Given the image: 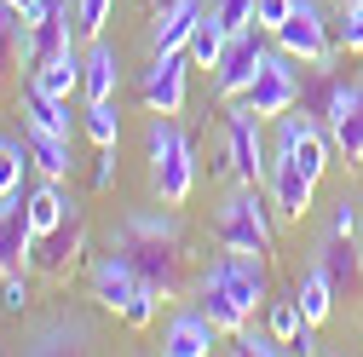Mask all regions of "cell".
<instances>
[{
  "mask_svg": "<svg viewBox=\"0 0 363 357\" xmlns=\"http://www.w3.org/2000/svg\"><path fill=\"white\" fill-rule=\"evenodd\" d=\"M294 6H300V0H254V29H265V35H271V29H277Z\"/></svg>",
  "mask_w": 363,
  "mask_h": 357,
  "instance_id": "d590c367",
  "label": "cell"
},
{
  "mask_svg": "<svg viewBox=\"0 0 363 357\" xmlns=\"http://www.w3.org/2000/svg\"><path fill=\"white\" fill-rule=\"evenodd\" d=\"M156 300H162V288H156V283H139V288H133V300H127V311H121V317H127V329H150Z\"/></svg>",
  "mask_w": 363,
  "mask_h": 357,
  "instance_id": "d6a6232c",
  "label": "cell"
},
{
  "mask_svg": "<svg viewBox=\"0 0 363 357\" xmlns=\"http://www.w3.org/2000/svg\"><path fill=\"white\" fill-rule=\"evenodd\" d=\"M289 351H300V357H311V351H317V323H300V334L289 340Z\"/></svg>",
  "mask_w": 363,
  "mask_h": 357,
  "instance_id": "60d3db41",
  "label": "cell"
},
{
  "mask_svg": "<svg viewBox=\"0 0 363 357\" xmlns=\"http://www.w3.org/2000/svg\"><path fill=\"white\" fill-rule=\"evenodd\" d=\"M69 208H75V202L58 191V178H40V185L29 191V219H35V231H52Z\"/></svg>",
  "mask_w": 363,
  "mask_h": 357,
  "instance_id": "cb8c5ba5",
  "label": "cell"
},
{
  "mask_svg": "<svg viewBox=\"0 0 363 357\" xmlns=\"http://www.w3.org/2000/svg\"><path fill=\"white\" fill-rule=\"evenodd\" d=\"M116 185V144L99 150V167H93V191H110Z\"/></svg>",
  "mask_w": 363,
  "mask_h": 357,
  "instance_id": "f35d334b",
  "label": "cell"
},
{
  "mask_svg": "<svg viewBox=\"0 0 363 357\" xmlns=\"http://www.w3.org/2000/svg\"><path fill=\"white\" fill-rule=\"evenodd\" d=\"M300 323H306V311H300V300L289 294V300H271V334H277L283 346L300 334Z\"/></svg>",
  "mask_w": 363,
  "mask_h": 357,
  "instance_id": "836d02e7",
  "label": "cell"
},
{
  "mask_svg": "<svg viewBox=\"0 0 363 357\" xmlns=\"http://www.w3.org/2000/svg\"><path fill=\"white\" fill-rule=\"evenodd\" d=\"M116 81H121V58L116 47H104V40H86V58H81V98H116Z\"/></svg>",
  "mask_w": 363,
  "mask_h": 357,
  "instance_id": "d6986e66",
  "label": "cell"
},
{
  "mask_svg": "<svg viewBox=\"0 0 363 357\" xmlns=\"http://www.w3.org/2000/svg\"><path fill=\"white\" fill-rule=\"evenodd\" d=\"M289 64H294L289 52H265L259 75L248 81V93H242V104H248L254 115H271V121H277L283 110H294V104H300V81H294V69H289Z\"/></svg>",
  "mask_w": 363,
  "mask_h": 357,
  "instance_id": "9c48e42d",
  "label": "cell"
},
{
  "mask_svg": "<svg viewBox=\"0 0 363 357\" xmlns=\"http://www.w3.org/2000/svg\"><path fill=\"white\" fill-rule=\"evenodd\" d=\"M23 167H35V162H29V144H18V139L0 132V196H6V191H23Z\"/></svg>",
  "mask_w": 363,
  "mask_h": 357,
  "instance_id": "f546056e",
  "label": "cell"
},
{
  "mask_svg": "<svg viewBox=\"0 0 363 357\" xmlns=\"http://www.w3.org/2000/svg\"><path fill=\"white\" fill-rule=\"evenodd\" d=\"M237 351H248V357H277L283 340L271 334V329H237Z\"/></svg>",
  "mask_w": 363,
  "mask_h": 357,
  "instance_id": "e575fe53",
  "label": "cell"
},
{
  "mask_svg": "<svg viewBox=\"0 0 363 357\" xmlns=\"http://www.w3.org/2000/svg\"><path fill=\"white\" fill-rule=\"evenodd\" d=\"M81 127H86V139H93L99 150L121 139V115H116V104H110V98H93V104H86V121H81Z\"/></svg>",
  "mask_w": 363,
  "mask_h": 357,
  "instance_id": "83f0119b",
  "label": "cell"
},
{
  "mask_svg": "<svg viewBox=\"0 0 363 357\" xmlns=\"http://www.w3.org/2000/svg\"><path fill=\"white\" fill-rule=\"evenodd\" d=\"M29 162L40 178H69V167H75L64 132H35V127H29Z\"/></svg>",
  "mask_w": 363,
  "mask_h": 357,
  "instance_id": "7402d4cb",
  "label": "cell"
},
{
  "mask_svg": "<svg viewBox=\"0 0 363 357\" xmlns=\"http://www.w3.org/2000/svg\"><path fill=\"white\" fill-rule=\"evenodd\" d=\"M162 6H167V0H145V12H150V18H156V12H162Z\"/></svg>",
  "mask_w": 363,
  "mask_h": 357,
  "instance_id": "7bdbcfd3",
  "label": "cell"
},
{
  "mask_svg": "<svg viewBox=\"0 0 363 357\" xmlns=\"http://www.w3.org/2000/svg\"><path fill=\"white\" fill-rule=\"evenodd\" d=\"M29 81H40V86H47V93H58V98H69L75 86H81V58L64 52V58H52V64H40Z\"/></svg>",
  "mask_w": 363,
  "mask_h": 357,
  "instance_id": "4316f807",
  "label": "cell"
},
{
  "mask_svg": "<svg viewBox=\"0 0 363 357\" xmlns=\"http://www.w3.org/2000/svg\"><path fill=\"white\" fill-rule=\"evenodd\" d=\"M29 248H35L29 196L6 191V196H0V277H6V271H23V265H29Z\"/></svg>",
  "mask_w": 363,
  "mask_h": 357,
  "instance_id": "4fadbf2b",
  "label": "cell"
},
{
  "mask_svg": "<svg viewBox=\"0 0 363 357\" xmlns=\"http://www.w3.org/2000/svg\"><path fill=\"white\" fill-rule=\"evenodd\" d=\"M265 167L271 162H265V139H259V115L242 104L225 115V173L242 178V185H259Z\"/></svg>",
  "mask_w": 363,
  "mask_h": 357,
  "instance_id": "ba28073f",
  "label": "cell"
},
{
  "mask_svg": "<svg viewBox=\"0 0 363 357\" xmlns=\"http://www.w3.org/2000/svg\"><path fill=\"white\" fill-rule=\"evenodd\" d=\"M110 12H116V0H75V29H81V40H99L104 23H110Z\"/></svg>",
  "mask_w": 363,
  "mask_h": 357,
  "instance_id": "4dcf8cb0",
  "label": "cell"
},
{
  "mask_svg": "<svg viewBox=\"0 0 363 357\" xmlns=\"http://www.w3.org/2000/svg\"><path fill=\"white\" fill-rule=\"evenodd\" d=\"M259 35L265 29H231V40H225V52H219V64H213V98H242L248 93V81L259 75V64H265V47H259Z\"/></svg>",
  "mask_w": 363,
  "mask_h": 357,
  "instance_id": "8992f818",
  "label": "cell"
},
{
  "mask_svg": "<svg viewBox=\"0 0 363 357\" xmlns=\"http://www.w3.org/2000/svg\"><path fill=\"white\" fill-rule=\"evenodd\" d=\"M225 40H231V29H225V23L213 18V6H208L185 52H191V64H202V69H213V64H219V52H225Z\"/></svg>",
  "mask_w": 363,
  "mask_h": 357,
  "instance_id": "d4e9b609",
  "label": "cell"
},
{
  "mask_svg": "<svg viewBox=\"0 0 363 357\" xmlns=\"http://www.w3.org/2000/svg\"><path fill=\"white\" fill-rule=\"evenodd\" d=\"M81 248H86V219H81V208H69L52 231H35L29 265H35V271H47V277H64V271H75Z\"/></svg>",
  "mask_w": 363,
  "mask_h": 357,
  "instance_id": "30bf717a",
  "label": "cell"
},
{
  "mask_svg": "<svg viewBox=\"0 0 363 357\" xmlns=\"http://www.w3.org/2000/svg\"><path fill=\"white\" fill-rule=\"evenodd\" d=\"M335 40L346 52H363V0H340V23H335Z\"/></svg>",
  "mask_w": 363,
  "mask_h": 357,
  "instance_id": "1f68e13d",
  "label": "cell"
},
{
  "mask_svg": "<svg viewBox=\"0 0 363 357\" xmlns=\"http://www.w3.org/2000/svg\"><path fill=\"white\" fill-rule=\"evenodd\" d=\"M6 58H29V23L12 0H0V64Z\"/></svg>",
  "mask_w": 363,
  "mask_h": 357,
  "instance_id": "484cf974",
  "label": "cell"
},
{
  "mask_svg": "<svg viewBox=\"0 0 363 357\" xmlns=\"http://www.w3.org/2000/svg\"><path fill=\"white\" fill-rule=\"evenodd\" d=\"M202 0H167V6L156 12V29H150V47L156 52H185L191 47V35H196V23H202Z\"/></svg>",
  "mask_w": 363,
  "mask_h": 357,
  "instance_id": "ac0fdd59",
  "label": "cell"
},
{
  "mask_svg": "<svg viewBox=\"0 0 363 357\" xmlns=\"http://www.w3.org/2000/svg\"><path fill=\"white\" fill-rule=\"evenodd\" d=\"M317 265L329 271V283H335L340 294H352V288L363 283V254H357V242L340 237V231H329V242L317 248Z\"/></svg>",
  "mask_w": 363,
  "mask_h": 357,
  "instance_id": "ffe728a7",
  "label": "cell"
},
{
  "mask_svg": "<svg viewBox=\"0 0 363 357\" xmlns=\"http://www.w3.org/2000/svg\"><path fill=\"white\" fill-rule=\"evenodd\" d=\"M265 185H271V208H277L283 219H300L311 213V191H317V173H306L289 150H277L271 156V167H265Z\"/></svg>",
  "mask_w": 363,
  "mask_h": 357,
  "instance_id": "8fae6325",
  "label": "cell"
},
{
  "mask_svg": "<svg viewBox=\"0 0 363 357\" xmlns=\"http://www.w3.org/2000/svg\"><path fill=\"white\" fill-rule=\"evenodd\" d=\"M271 40H277V52H289L294 64H311V69L335 64V29H329V18H323L317 0H300L283 23L271 29Z\"/></svg>",
  "mask_w": 363,
  "mask_h": 357,
  "instance_id": "5b68a950",
  "label": "cell"
},
{
  "mask_svg": "<svg viewBox=\"0 0 363 357\" xmlns=\"http://www.w3.org/2000/svg\"><path fill=\"white\" fill-rule=\"evenodd\" d=\"M75 35H81V29H75V0H52L47 18L29 23V64L40 69V64H52V58L75 52V47H69Z\"/></svg>",
  "mask_w": 363,
  "mask_h": 357,
  "instance_id": "5bb4252c",
  "label": "cell"
},
{
  "mask_svg": "<svg viewBox=\"0 0 363 357\" xmlns=\"http://www.w3.org/2000/svg\"><path fill=\"white\" fill-rule=\"evenodd\" d=\"M23 115H29L35 132H64L69 139V98L47 93L40 81H23Z\"/></svg>",
  "mask_w": 363,
  "mask_h": 357,
  "instance_id": "44dd1931",
  "label": "cell"
},
{
  "mask_svg": "<svg viewBox=\"0 0 363 357\" xmlns=\"http://www.w3.org/2000/svg\"><path fill=\"white\" fill-rule=\"evenodd\" d=\"M145 144H150V191H156V202H167V208L191 202V191H196V150H191L185 132L173 127V115L150 121Z\"/></svg>",
  "mask_w": 363,
  "mask_h": 357,
  "instance_id": "3957f363",
  "label": "cell"
},
{
  "mask_svg": "<svg viewBox=\"0 0 363 357\" xmlns=\"http://www.w3.org/2000/svg\"><path fill=\"white\" fill-rule=\"evenodd\" d=\"M0 305H6V311H18V317L29 311V277H23V271H6V288H0Z\"/></svg>",
  "mask_w": 363,
  "mask_h": 357,
  "instance_id": "74e56055",
  "label": "cell"
},
{
  "mask_svg": "<svg viewBox=\"0 0 363 357\" xmlns=\"http://www.w3.org/2000/svg\"><path fill=\"white\" fill-rule=\"evenodd\" d=\"M213 18L225 29H248L254 23V0H213Z\"/></svg>",
  "mask_w": 363,
  "mask_h": 357,
  "instance_id": "8d00e7d4",
  "label": "cell"
},
{
  "mask_svg": "<svg viewBox=\"0 0 363 357\" xmlns=\"http://www.w3.org/2000/svg\"><path fill=\"white\" fill-rule=\"evenodd\" d=\"M12 6L23 12V23H40V18H47V6H52V0H12Z\"/></svg>",
  "mask_w": 363,
  "mask_h": 357,
  "instance_id": "b9f144b4",
  "label": "cell"
},
{
  "mask_svg": "<svg viewBox=\"0 0 363 357\" xmlns=\"http://www.w3.org/2000/svg\"><path fill=\"white\" fill-rule=\"evenodd\" d=\"M213 340H219L213 317H208L202 305H191V311H173V317H167L162 351H167V357H202V351H213Z\"/></svg>",
  "mask_w": 363,
  "mask_h": 357,
  "instance_id": "2e32d148",
  "label": "cell"
},
{
  "mask_svg": "<svg viewBox=\"0 0 363 357\" xmlns=\"http://www.w3.org/2000/svg\"><path fill=\"white\" fill-rule=\"evenodd\" d=\"M265 300H271L265 254H242V248H231V254H219L208 271L196 277V305L213 317V329H219V334L248 329L254 305H265Z\"/></svg>",
  "mask_w": 363,
  "mask_h": 357,
  "instance_id": "6da1fadb",
  "label": "cell"
},
{
  "mask_svg": "<svg viewBox=\"0 0 363 357\" xmlns=\"http://www.w3.org/2000/svg\"><path fill=\"white\" fill-rule=\"evenodd\" d=\"M133 271H139L145 283H156L162 294H179L185 288V237H179V219L173 213H127L116 225V242Z\"/></svg>",
  "mask_w": 363,
  "mask_h": 357,
  "instance_id": "7a4b0ae2",
  "label": "cell"
},
{
  "mask_svg": "<svg viewBox=\"0 0 363 357\" xmlns=\"http://www.w3.org/2000/svg\"><path fill=\"white\" fill-rule=\"evenodd\" d=\"M323 127H329V144L346 167L363 162V86L335 81L329 86V104H323Z\"/></svg>",
  "mask_w": 363,
  "mask_h": 357,
  "instance_id": "52a82bcc",
  "label": "cell"
},
{
  "mask_svg": "<svg viewBox=\"0 0 363 357\" xmlns=\"http://www.w3.org/2000/svg\"><path fill=\"white\" fill-rule=\"evenodd\" d=\"M86 340H93V334H86V323H75V317H58L47 334H35V346H29V351H81Z\"/></svg>",
  "mask_w": 363,
  "mask_h": 357,
  "instance_id": "f1b7e54d",
  "label": "cell"
},
{
  "mask_svg": "<svg viewBox=\"0 0 363 357\" xmlns=\"http://www.w3.org/2000/svg\"><path fill=\"white\" fill-rule=\"evenodd\" d=\"M357 225H363L357 202H340V208H335V231H340V237H357Z\"/></svg>",
  "mask_w": 363,
  "mask_h": 357,
  "instance_id": "ab89813d",
  "label": "cell"
},
{
  "mask_svg": "<svg viewBox=\"0 0 363 357\" xmlns=\"http://www.w3.org/2000/svg\"><path fill=\"white\" fill-rule=\"evenodd\" d=\"M139 283H145V277L133 271V259H127L121 248H110V254L93 265V300H99L104 311H127V300H133Z\"/></svg>",
  "mask_w": 363,
  "mask_h": 357,
  "instance_id": "e0dca14e",
  "label": "cell"
},
{
  "mask_svg": "<svg viewBox=\"0 0 363 357\" xmlns=\"http://www.w3.org/2000/svg\"><path fill=\"white\" fill-rule=\"evenodd\" d=\"M213 237L242 254H271V219H265V202L254 196V185L237 178V191H225V202L213 213Z\"/></svg>",
  "mask_w": 363,
  "mask_h": 357,
  "instance_id": "277c9868",
  "label": "cell"
},
{
  "mask_svg": "<svg viewBox=\"0 0 363 357\" xmlns=\"http://www.w3.org/2000/svg\"><path fill=\"white\" fill-rule=\"evenodd\" d=\"M185 58L191 52H156V64L145 69V104H150V115H179V110H185Z\"/></svg>",
  "mask_w": 363,
  "mask_h": 357,
  "instance_id": "9a60e30c",
  "label": "cell"
},
{
  "mask_svg": "<svg viewBox=\"0 0 363 357\" xmlns=\"http://www.w3.org/2000/svg\"><path fill=\"white\" fill-rule=\"evenodd\" d=\"M335 283H329V271L323 265H311V271L300 277V288H294V300H300V311H306V323H329V311H335Z\"/></svg>",
  "mask_w": 363,
  "mask_h": 357,
  "instance_id": "603a6c76",
  "label": "cell"
},
{
  "mask_svg": "<svg viewBox=\"0 0 363 357\" xmlns=\"http://www.w3.org/2000/svg\"><path fill=\"white\" fill-rule=\"evenodd\" d=\"M277 150H289L306 173H317V178H323V167H329V127H317L306 110H283L277 115Z\"/></svg>",
  "mask_w": 363,
  "mask_h": 357,
  "instance_id": "7c38bea8",
  "label": "cell"
}]
</instances>
